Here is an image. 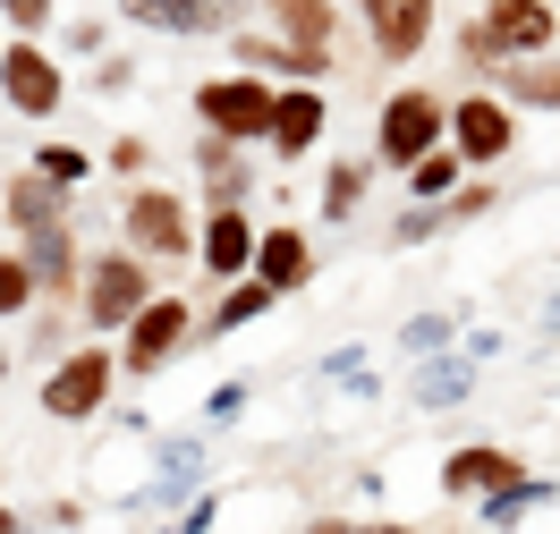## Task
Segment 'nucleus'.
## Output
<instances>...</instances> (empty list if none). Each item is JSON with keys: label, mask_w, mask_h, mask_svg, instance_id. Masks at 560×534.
Segmentation results:
<instances>
[{"label": "nucleus", "mask_w": 560, "mask_h": 534, "mask_svg": "<svg viewBox=\"0 0 560 534\" xmlns=\"http://www.w3.org/2000/svg\"><path fill=\"white\" fill-rule=\"evenodd\" d=\"M196 322H205V306L178 297V288H162V297L119 331V373H128V382H153L162 365H178V356L196 348Z\"/></svg>", "instance_id": "423d86ee"}, {"label": "nucleus", "mask_w": 560, "mask_h": 534, "mask_svg": "<svg viewBox=\"0 0 560 534\" xmlns=\"http://www.w3.org/2000/svg\"><path fill=\"white\" fill-rule=\"evenodd\" d=\"M196 407H205V425H238L246 416V382H221V391H205Z\"/></svg>", "instance_id": "e433bc0d"}, {"label": "nucleus", "mask_w": 560, "mask_h": 534, "mask_svg": "<svg viewBox=\"0 0 560 534\" xmlns=\"http://www.w3.org/2000/svg\"><path fill=\"white\" fill-rule=\"evenodd\" d=\"M153 534H178V526H153Z\"/></svg>", "instance_id": "49530a36"}, {"label": "nucleus", "mask_w": 560, "mask_h": 534, "mask_svg": "<svg viewBox=\"0 0 560 534\" xmlns=\"http://www.w3.org/2000/svg\"><path fill=\"white\" fill-rule=\"evenodd\" d=\"M69 51H85V60H103V43H110V17H69Z\"/></svg>", "instance_id": "58836bf2"}, {"label": "nucleus", "mask_w": 560, "mask_h": 534, "mask_svg": "<svg viewBox=\"0 0 560 534\" xmlns=\"http://www.w3.org/2000/svg\"><path fill=\"white\" fill-rule=\"evenodd\" d=\"M85 85H94V94H128V85H137V60H119V51H103Z\"/></svg>", "instance_id": "4c0bfd02"}, {"label": "nucleus", "mask_w": 560, "mask_h": 534, "mask_svg": "<svg viewBox=\"0 0 560 534\" xmlns=\"http://www.w3.org/2000/svg\"><path fill=\"white\" fill-rule=\"evenodd\" d=\"M357 518H306V534H349Z\"/></svg>", "instance_id": "a19ab883"}, {"label": "nucleus", "mask_w": 560, "mask_h": 534, "mask_svg": "<svg viewBox=\"0 0 560 534\" xmlns=\"http://www.w3.org/2000/svg\"><path fill=\"white\" fill-rule=\"evenodd\" d=\"M0 221H9V238H35V229H51V221H77V195H69V187H51L43 170H9Z\"/></svg>", "instance_id": "a211bd4d"}, {"label": "nucleus", "mask_w": 560, "mask_h": 534, "mask_svg": "<svg viewBox=\"0 0 560 534\" xmlns=\"http://www.w3.org/2000/svg\"><path fill=\"white\" fill-rule=\"evenodd\" d=\"M365 195H374V153H331V162H323V204L315 213L331 221V229H349V221L365 213Z\"/></svg>", "instance_id": "4be33fe9"}, {"label": "nucleus", "mask_w": 560, "mask_h": 534, "mask_svg": "<svg viewBox=\"0 0 560 534\" xmlns=\"http://www.w3.org/2000/svg\"><path fill=\"white\" fill-rule=\"evenodd\" d=\"M60 0H0V35H51Z\"/></svg>", "instance_id": "72a5a7b5"}, {"label": "nucleus", "mask_w": 560, "mask_h": 534, "mask_svg": "<svg viewBox=\"0 0 560 534\" xmlns=\"http://www.w3.org/2000/svg\"><path fill=\"white\" fill-rule=\"evenodd\" d=\"M43 306V288H35V263H26V254L9 247L0 254V322H26Z\"/></svg>", "instance_id": "7c9ffc66"}, {"label": "nucleus", "mask_w": 560, "mask_h": 534, "mask_svg": "<svg viewBox=\"0 0 560 534\" xmlns=\"http://www.w3.org/2000/svg\"><path fill=\"white\" fill-rule=\"evenodd\" d=\"M467 391H476V365H467L458 348H451V356H424V365H417V416H451Z\"/></svg>", "instance_id": "a878e982"}, {"label": "nucleus", "mask_w": 560, "mask_h": 534, "mask_svg": "<svg viewBox=\"0 0 560 534\" xmlns=\"http://www.w3.org/2000/svg\"><path fill=\"white\" fill-rule=\"evenodd\" d=\"M69 348H77V306H51V297H43V306H35V331H26V356L60 365Z\"/></svg>", "instance_id": "c756f323"}, {"label": "nucleus", "mask_w": 560, "mask_h": 534, "mask_svg": "<svg viewBox=\"0 0 560 534\" xmlns=\"http://www.w3.org/2000/svg\"><path fill=\"white\" fill-rule=\"evenodd\" d=\"M280 297L264 281H255V272H246V281H221L212 288V306H205V322H196V340H230V331H255V322L272 315Z\"/></svg>", "instance_id": "412c9836"}, {"label": "nucleus", "mask_w": 560, "mask_h": 534, "mask_svg": "<svg viewBox=\"0 0 560 534\" xmlns=\"http://www.w3.org/2000/svg\"><path fill=\"white\" fill-rule=\"evenodd\" d=\"M349 534H424V526H399V518H357Z\"/></svg>", "instance_id": "ea45409f"}, {"label": "nucleus", "mask_w": 560, "mask_h": 534, "mask_svg": "<svg viewBox=\"0 0 560 534\" xmlns=\"http://www.w3.org/2000/svg\"><path fill=\"white\" fill-rule=\"evenodd\" d=\"M433 144H451V94L433 85H390L383 110H374V170H417Z\"/></svg>", "instance_id": "7ed1b4c3"}, {"label": "nucleus", "mask_w": 560, "mask_h": 534, "mask_svg": "<svg viewBox=\"0 0 560 534\" xmlns=\"http://www.w3.org/2000/svg\"><path fill=\"white\" fill-rule=\"evenodd\" d=\"M0 103L18 110V119H60L69 110V69H60V51L43 35H9L0 43Z\"/></svg>", "instance_id": "0eeeda50"}, {"label": "nucleus", "mask_w": 560, "mask_h": 534, "mask_svg": "<svg viewBox=\"0 0 560 534\" xmlns=\"http://www.w3.org/2000/svg\"><path fill=\"white\" fill-rule=\"evenodd\" d=\"M26 170H43V178H51V187H69V195H77V187L94 178V153H85V144H77V137H43Z\"/></svg>", "instance_id": "cd10ccee"}, {"label": "nucleus", "mask_w": 560, "mask_h": 534, "mask_svg": "<svg viewBox=\"0 0 560 534\" xmlns=\"http://www.w3.org/2000/svg\"><path fill=\"white\" fill-rule=\"evenodd\" d=\"M0 43H9V35H0Z\"/></svg>", "instance_id": "de8ad7c7"}, {"label": "nucleus", "mask_w": 560, "mask_h": 534, "mask_svg": "<svg viewBox=\"0 0 560 534\" xmlns=\"http://www.w3.org/2000/svg\"><path fill=\"white\" fill-rule=\"evenodd\" d=\"M451 331H458V322L442 315V306H424V315L399 322V356H408V365H424V356H451V348H458Z\"/></svg>", "instance_id": "c85d7f7f"}, {"label": "nucleus", "mask_w": 560, "mask_h": 534, "mask_svg": "<svg viewBox=\"0 0 560 534\" xmlns=\"http://www.w3.org/2000/svg\"><path fill=\"white\" fill-rule=\"evenodd\" d=\"M119 9V26H137V35H171V43H230L264 9V0H110Z\"/></svg>", "instance_id": "6e6552de"}, {"label": "nucleus", "mask_w": 560, "mask_h": 534, "mask_svg": "<svg viewBox=\"0 0 560 534\" xmlns=\"http://www.w3.org/2000/svg\"><path fill=\"white\" fill-rule=\"evenodd\" d=\"M357 17H365V43H374V60L390 69H408L433 26H442V0H357Z\"/></svg>", "instance_id": "ddd939ff"}, {"label": "nucleus", "mask_w": 560, "mask_h": 534, "mask_svg": "<svg viewBox=\"0 0 560 534\" xmlns=\"http://www.w3.org/2000/svg\"><path fill=\"white\" fill-rule=\"evenodd\" d=\"M492 94L510 110H560V51H544V60H501Z\"/></svg>", "instance_id": "393cba45"}, {"label": "nucleus", "mask_w": 560, "mask_h": 534, "mask_svg": "<svg viewBox=\"0 0 560 534\" xmlns=\"http://www.w3.org/2000/svg\"><path fill=\"white\" fill-rule=\"evenodd\" d=\"M0 493H9V450H0Z\"/></svg>", "instance_id": "a18cd8bd"}, {"label": "nucleus", "mask_w": 560, "mask_h": 534, "mask_svg": "<svg viewBox=\"0 0 560 534\" xmlns=\"http://www.w3.org/2000/svg\"><path fill=\"white\" fill-rule=\"evenodd\" d=\"M451 153L467 162V170H501V162L518 153V110L501 103L492 85L451 94Z\"/></svg>", "instance_id": "1a4fd4ad"}, {"label": "nucleus", "mask_w": 560, "mask_h": 534, "mask_svg": "<svg viewBox=\"0 0 560 534\" xmlns=\"http://www.w3.org/2000/svg\"><path fill=\"white\" fill-rule=\"evenodd\" d=\"M476 26L492 35L501 60H544V51L560 43V9H552V0H485Z\"/></svg>", "instance_id": "4468645a"}, {"label": "nucleus", "mask_w": 560, "mask_h": 534, "mask_svg": "<svg viewBox=\"0 0 560 534\" xmlns=\"http://www.w3.org/2000/svg\"><path fill=\"white\" fill-rule=\"evenodd\" d=\"M442 229H451V213H442V204H408V213L383 229V247H433Z\"/></svg>", "instance_id": "2f4dec72"}, {"label": "nucleus", "mask_w": 560, "mask_h": 534, "mask_svg": "<svg viewBox=\"0 0 560 534\" xmlns=\"http://www.w3.org/2000/svg\"><path fill=\"white\" fill-rule=\"evenodd\" d=\"M9 356H18V348H9V340H0V382H9Z\"/></svg>", "instance_id": "37998d69"}, {"label": "nucleus", "mask_w": 560, "mask_h": 534, "mask_svg": "<svg viewBox=\"0 0 560 534\" xmlns=\"http://www.w3.org/2000/svg\"><path fill=\"white\" fill-rule=\"evenodd\" d=\"M230 69H255L272 85H331L340 51H306V43H280L272 26H238L230 35Z\"/></svg>", "instance_id": "9d476101"}, {"label": "nucleus", "mask_w": 560, "mask_h": 534, "mask_svg": "<svg viewBox=\"0 0 560 534\" xmlns=\"http://www.w3.org/2000/svg\"><path fill=\"white\" fill-rule=\"evenodd\" d=\"M255 238H264V221L246 213V204H205L196 213V263H205V281H246L255 272Z\"/></svg>", "instance_id": "9b49d317"}, {"label": "nucleus", "mask_w": 560, "mask_h": 534, "mask_svg": "<svg viewBox=\"0 0 560 534\" xmlns=\"http://www.w3.org/2000/svg\"><path fill=\"white\" fill-rule=\"evenodd\" d=\"M196 178H205V204H246L264 187L255 144H230V137H196Z\"/></svg>", "instance_id": "6ab92c4d"}, {"label": "nucleus", "mask_w": 560, "mask_h": 534, "mask_svg": "<svg viewBox=\"0 0 560 534\" xmlns=\"http://www.w3.org/2000/svg\"><path fill=\"white\" fill-rule=\"evenodd\" d=\"M162 297V272L144 263V254L128 247H103V254H85V281H77V322L94 331V340H119L128 322L144 315Z\"/></svg>", "instance_id": "f257e3e1"}, {"label": "nucleus", "mask_w": 560, "mask_h": 534, "mask_svg": "<svg viewBox=\"0 0 560 534\" xmlns=\"http://www.w3.org/2000/svg\"><path fill=\"white\" fill-rule=\"evenodd\" d=\"M323 137H331V94H323V85H280L264 153H272L280 170H289V162H315V153H323Z\"/></svg>", "instance_id": "f8f14e48"}, {"label": "nucleus", "mask_w": 560, "mask_h": 534, "mask_svg": "<svg viewBox=\"0 0 560 534\" xmlns=\"http://www.w3.org/2000/svg\"><path fill=\"white\" fill-rule=\"evenodd\" d=\"M458 60H467V76H476V85H492V76H501V51H492V35L476 26V17L458 26Z\"/></svg>", "instance_id": "f704fd0d"}, {"label": "nucleus", "mask_w": 560, "mask_h": 534, "mask_svg": "<svg viewBox=\"0 0 560 534\" xmlns=\"http://www.w3.org/2000/svg\"><path fill=\"white\" fill-rule=\"evenodd\" d=\"M560 500V475H518V484H501V493L476 500V518H485V534H518L535 509H552Z\"/></svg>", "instance_id": "b1692460"}, {"label": "nucleus", "mask_w": 560, "mask_h": 534, "mask_svg": "<svg viewBox=\"0 0 560 534\" xmlns=\"http://www.w3.org/2000/svg\"><path fill=\"white\" fill-rule=\"evenodd\" d=\"M205 493V441H162V459H153V475H144V509H187V500Z\"/></svg>", "instance_id": "aec40b11"}, {"label": "nucleus", "mask_w": 560, "mask_h": 534, "mask_svg": "<svg viewBox=\"0 0 560 534\" xmlns=\"http://www.w3.org/2000/svg\"><path fill=\"white\" fill-rule=\"evenodd\" d=\"M458 178H467V162H458L451 144H433L417 170H408V204H451V195H458Z\"/></svg>", "instance_id": "bb28decb"}, {"label": "nucleus", "mask_w": 560, "mask_h": 534, "mask_svg": "<svg viewBox=\"0 0 560 534\" xmlns=\"http://www.w3.org/2000/svg\"><path fill=\"white\" fill-rule=\"evenodd\" d=\"M119 247L144 254L153 272L196 263V204H187L178 187H153V178H137V187L119 195Z\"/></svg>", "instance_id": "f03ea898"}, {"label": "nucleus", "mask_w": 560, "mask_h": 534, "mask_svg": "<svg viewBox=\"0 0 560 534\" xmlns=\"http://www.w3.org/2000/svg\"><path fill=\"white\" fill-rule=\"evenodd\" d=\"M518 475H526L518 450H501V441H458L433 484H442V500H485V493H501V484H518Z\"/></svg>", "instance_id": "2eb2a0df"}, {"label": "nucleus", "mask_w": 560, "mask_h": 534, "mask_svg": "<svg viewBox=\"0 0 560 534\" xmlns=\"http://www.w3.org/2000/svg\"><path fill=\"white\" fill-rule=\"evenodd\" d=\"M119 391V348L110 340H77L60 365H43V416L51 425H94Z\"/></svg>", "instance_id": "20e7f679"}, {"label": "nucleus", "mask_w": 560, "mask_h": 534, "mask_svg": "<svg viewBox=\"0 0 560 534\" xmlns=\"http://www.w3.org/2000/svg\"><path fill=\"white\" fill-rule=\"evenodd\" d=\"M103 162H110L119 178H128V187H137V178L153 170V137H110V153H103Z\"/></svg>", "instance_id": "c9c22d12"}, {"label": "nucleus", "mask_w": 560, "mask_h": 534, "mask_svg": "<svg viewBox=\"0 0 560 534\" xmlns=\"http://www.w3.org/2000/svg\"><path fill=\"white\" fill-rule=\"evenodd\" d=\"M9 247L35 263V288L51 306H77V281H85V247H77V221H51L35 238H9Z\"/></svg>", "instance_id": "dca6fc26"}, {"label": "nucleus", "mask_w": 560, "mask_h": 534, "mask_svg": "<svg viewBox=\"0 0 560 534\" xmlns=\"http://www.w3.org/2000/svg\"><path fill=\"white\" fill-rule=\"evenodd\" d=\"M544 322H552V331H560V297H552V306H544Z\"/></svg>", "instance_id": "c03bdc74"}, {"label": "nucleus", "mask_w": 560, "mask_h": 534, "mask_svg": "<svg viewBox=\"0 0 560 534\" xmlns=\"http://www.w3.org/2000/svg\"><path fill=\"white\" fill-rule=\"evenodd\" d=\"M315 238L298 229V221H272L264 238H255V281L272 288V297H298V288H315Z\"/></svg>", "instance_id": "f3484780"}, {"label": "nucleus", "mask_w": 560, "mask_h": 534, "mask_svg": "<svg viewBox=\"0 0 560 534\" xmlns=\"http://www.w3.org/2000/svg\"><path fill=\"white\" fill-rule=\"evenodd\" d=\"M264 26H272L280 43L331 51V43H340V0H264Z\"/></svg>", "instance_id": "5701e85b"}, {"label": "nucleus", "mask_w": 560, "mask_h": 534, "mask_svg": "<svg viewBox=\"0 0 560 534\" xmlns=\"http://www.w3.org/2000/svg\"><path fill=\"white\" fill-rule=\"evenodd\" d=\"M187 103H196V128H205V137L264 144V137H272V103H280V85H272V76H255V69H221V76H205Z\"/></svg>", "instance_id": "39448f33"}, {"label": "nucleus", "mask_w": 560, "mask_h": 534, "mask_svg": "<svg viewBox=\"0 0 560 534\" xmlns=\"http://www.w3.org/2000/svg\"><path fill=\"white\" fill-rule=\"evenodd\" d=\"M0 534H26V518H18V509H9V500H0Z\"/></svg>", "instance_id": "79ce46f5"}, {"label": "nucleus", "mask_w": 560, "mask_h": 534, "mask_svg": "<svg viewBox=\"0 0 560 534\" xmlns=\"http://www.w3.org/2000/svg\"><path fill=\"white\" fill-rule=\"evenodd\" d=\"M442 213H451V221H485V213H501V178H492V170H467V178H458V195L442 204Z\"/></svg>", "instance_id": "473e14b6"}]
</instances>
